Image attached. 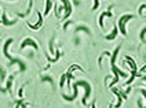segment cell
<instances>
[{
	"label": "cell",
	"instance_id": "obj_5",
	"mask_svg": "<svg viewBox=\"0 0 146 108\" xmlns=\"http://www.w3.org/2000/svg\"><path fill=\"white\" fill-rule=\"evenodd\" d=\"M26 45H32L36 51L39 49V45L36 44V43H35V40H32V38H26V40H25V41H23V43L21 44V48H25Z\"/></svg>",
	"mask_w": 146,
	"mask_h": 108
},
{
	"label": "cell",
	"instance_id": "obj_17",
	"mask_svg": "<svg viewBox=\"0 0 146 108\" xmlns=\"http://www.w3.org/2000/svg\"><path fill=\"white\" fill-rule=\"evenodd\" d=\"M99 5V2H94V7H93V10H95L96 7Z\"/></svg>",
	"mask_w": 146,
	"mask_h": 108
},
{
	"label": "cell",
	"instance_id": "obj_13",
	"mask_svg": "<svg viewBox=\"0 0 146 108\" xmlns=\"http://www.w3.org/2000/svg\"><path fill=\"white\" fill-rule=\"evenodd\" d=\"M145 33H146V26L143 27V30L141 32V34H139V37H141V40H142V43H146V40H145Z\"/></svg>",
	"mask_w": 146,
	"mask_h": 108
},
{
	"label": "cell",
	"instance_id": "obj_11",
	"mask_svg": "<svg viewBox=\"0 0 146 108\" xmlns=\"http://www.w3.org/2000/svg\"><path fill=\"white\" fill-rule=\"evenodd\" d=\"M51 5H52V2H50V0H48V2L46 3V10H44V14L47 15L48 13H50V10H51Z\"/></svg>",
	"mask_w": 146,
	"mask_h": 108
},
{
	"label": "cell",
	"instance_id": "obj_15",
	"mask_svg": "<svg viewBox=\"0 0 146 108\" xmlns=\"http://www.w3.org/2000/svg\"><path fill=\"white\" fill-rule=\"evenodd\" d=\"M46 81H48L52 85V78H50V77H43V78H41V82H46Z\"/></svg>",
	"mask_w": 146,
	"mask_h": 108
},
{
	"label": "cell",
	"instance_id": "obj_6",
	"mask_svg": "<svg viewBox=\"0 0 146 108\" xmlns=\"http://www.w3.org/2000/svg\"><path fill=\"white\" fill-rule=\"evenodd\" d=\"M105 16H112V13H110V11H105V13L101 14V16H99V26L102 29H105V26H103V18H105Z\"/></svg>",
	"mask_w": 146,
	"mask_h": 108
},
{
	"label": "cell",
	"instance_id": "obj_7",
	"mask_svg": "<svg viewBox=\"0 0 146 108\" xmlns=\"http://www.w3.org/2000/svg\"><path fill=\"white\" fill-rule=\"evenodd\" d=\"M117 33H119V30H117V26H114V27H113V30H112V33L106 36V40H114V37L117 36Z\"/></svg>",
	"mask_w": 146,
	"mask_h": 108
},
{
	"label": "cell",
	"instance_id": "obj_2",
	"mask_svg": "<svg viewBox=\"0 0 146 108\" xmlns=\"http://www.w3.org/2000/svg\"><path fill=\"white\" fill-rule=\"evenodd\" d=\"M13 43V38H8L7 41H6V44H4V48H3V53H4V56L8 59V60L11 62V63H17V62H20L18 59H13L10 56V53H8V47H10V44Z\"/></svg>",
	"mask_w": 146,
	"mask_h": 108
},
{
	"label": "cell",
	"instance_id": "obj_3",
	"mask_svg": "<svg viewBox=\"0 0 146 108\" xmlns=\"http://www.w3.org/2000/svg\"><path fill=\"white\" fill-rule=\"evenodd\" d=\"M62 5L65 7V14H64L62 18H64V19H66V18L70 15V13H72V7H70V3L66 2V0H64V2H62Z\"/></svg>",
	"mask_w": 146,
	"mask_h": 108
},
{
	"label": "cell",
	"instance_id": "obj_1",
	"mask_svg": "<svg viewBox=\"0 0 146 108\" xmlns=\"http://www.w3.org/2000/svg\"><path fill=\"white\" fill-rule=\"evenodd\" d=\"M134 15H124V16H121L120 18V21H119V26H120V32L123 36H127V32H125V23L128 22L130 19H132Z\"/></svg>",
	"mask_w": 146,
	"mask_h": 108
},
{
	"label": "cell",
	"instance_id": "obj_4",
	"mask_svg": "<svg viewBox=\"0 0 146 108\" xmlns=\"http://www.w3.org/2000/svg\"><path fill=\"white\" fill-rule=\"evenodd\" d=\"M37 16H39V21H37V23H35V25H32V23H29L28 22V26L29 27H32V29H35V30H37V29L43 25V16H41V14H40V11H37Z\"/></svg>",
	"mask_w": 146,
	"mask_h": 108
},
{
	"label": "cell",
	"instance_id": "obj_14",
	"mask_svg": "<svg viewBox=\"0 0 146 108\" xmlns=\"http://www.w3.org/2000/svg\"><path fill=\"white\" fill-rule=\"evenodd\" d=\"M11 83H13V77H10L7 79V90H10L11 89Z\"/></svg>",
	"mask_w": 146,
	"mask_h": 108
},
{
	"label": "cell",
	"instance_id": "obj_10",
	"mask_svg": "<svg viewBox=\"0 0 146 108\" xmlns=\"http://www.w3.org/2000/svg\"><path fill=\"white\" fill-rule=\"evenodd\" d=\"M61 55H62V53H61L59 51H57L55 52V58H50V56H48V60H50L51 63H55V62H58V59H59Z\"/></svg>",
	"mask_w": 146,
	"mask_h": 108
},
{
	"label": "cell",
	"instance_id": "obj_12",
	"mask_svg": "<svg viewBox=\"0 0 146 108\" xmlns=\"http://www.w3.org/2000/svg\"><path fill=\"white\" fill-rule=\"evenodd\" d=\"M80 30L86 32L87 34H90V33H91V32H90V29H88V27H86V26H79V27H76V32H80Z\"/></svg>",
	"mask_w": 146,
	"mask_h": 108
},
{
	"label": "cell",
	"instance_id": "obj_20",
	"mask_svg": "<svg viewBox=\"0 0 146 108\" xmlns=\"http://www.w3.org/2000/svg\"><path fill=\"white\" fill-rule=\"evenodd\" d=\"M109 108H113V104H110V105H109Z\"/></svg>",
	"mask_w": 146,
	"mask_h": 108
},
{
	"label": "cell",
	"instance_id": "obj_18",
	"mask_svg": "<svg viewBox=\"0 0 146 108\" xmlns=\"http://www.w3.org/2000/svg\"><path fill=\"white\" fill-rule=\"evenodd\" d=\"M141 93H142V94L145 96V97H146V90H145V89H141ZM145 108H146V107H145Z\"/></svg>",
	"mask_w": 146,
	"mask_h": 108
},
{
	"label": "cell",
	"instance_id": "obj_9",
	"mask_svg": "<svg viewBox=\"0 0 146 108\" xmlns=\"http://www.w3.org/2000/svg\"><path fill=\"white\" fill-rule=\"evenodd\" d=\"M2 22L4 23V25H7V26H11V25H14L17 21H15V19H14V21H8V19H7V15L3 14V21H2Z\"/></svg>",
	"mask_w": 146,
	"mask_h": 108
},
{
	"label": "cell",
	"instance_id": "obj_19",
	"mask_svg": "<svg viewBox=\"0 0 146 108\" xmlns=\"http://www.w3.org/2000/svg\"><path fill=\"white\" fill-rule=\"evenodd\" d=\"M26 107H28V105H26V104H23L22 101H21V108H26Z\"/></svg>",
	"mask_w": 146,
	"mask_h": 108
},
{
	"label": "cell",
	"instance_id": "obj_16",
	"mask_svg": "<svg viewBox=\"0 0 146 108\" xmlns=\"http://www.w3.org/2000/svg\"><path fill=\"white\" fill-rule=\"evenodd\" d=\"M65 78H66V74H62V78H61V82H59V86L62 88L64 83H65Z\"/></svg>",
	"mask_w": 146,
	"mask_h": 108
},
{
	"label": "cell",
	"instance_id": "obj_8",
	"mask_svg": "<svg viewBox=\"0 0 146 108\" xmlns=\"http://www.w3.org/2000/svg\"><path fill=\"white\" fill-rule=\"evenodd\" d=\"M125 60L130 63V67H131V70L132 71H138V69H137V64H135V62L132 60V59L130 58V56H125Z\"/></svg>",
	"mask_w": 146,
	"mask_h": 108
}]
</instances>
